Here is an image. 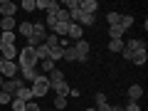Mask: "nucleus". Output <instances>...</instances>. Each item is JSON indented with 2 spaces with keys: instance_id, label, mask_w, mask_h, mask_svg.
Masks as SVG:
<instances>
[{
  "instance_id": "f257e3e1",
  "label": "nucleus",
  "mask_w": 148,
  "mask_h": 111,
  "mask_svg": "<svg viewBox=\"0 0 148 111\" xmlns=\"http://www.w3.org/2000/svg\"><path fill=\"white\" fill-rule=\"evenodd\" d=\"M47 27H45V22H32V35L27 37V47H37V45H42L45 40H47Z\"/></svg>"
},
{
  "instance_id": "f03ea898",
  "label": "nucleus",
  "mask_w": 148,
  "mask_h": 111,
  "mask_svg": "<svg viewBox=\"0 0 148 111\" xmlns=\"http://www.w3.org/2000/svg\"><path fill=\"white\" fill-rule=\"evenodd\" d=\"M17 67L25 69V67H37V54L32 47H22L17 52Z\"/></svg>"
},
{
  "instance_id": "7ed1b4c3",
  "label": "nucleus",
  "mask_w": 148,
  "mask_h": 111,
  "mask_svg": "<svg viewBox=\"0 0 148 111\" xmlns=\"http://www.w3.org/2000/svg\"><path fill=\"white\" fill-rule=\"evenodd\" d=\"M30 91H32V99H40V96H47V91H49V79H47V74H40V77H37V79L32 82Z\"/></svg>"
},
{
  "instance_id": "20e7f679",
  "label": "nucleus",
  "mask_w": 148,
  "mask_h": 111,
  "mask_svg": "<svg viewBox=\"0 0 148 111\" xmlns=\"http://www.w3.org/2000/svg\"><path fill=\"white\" fill-rule=\"evenodd\" d=\"M35 8L37 10H45L47 15H52V12L59 10V3L57 0H35Z\"/></svg>"
},
{
  "instance_id": "39448f33",
  "label": "nucleus",
  "mask_w": 148,
  "mask_h": 111,
  "mask_svg": "<svg viewBox=\"0 0 148 111\" xmlns=\"http://www.w3.org/2000/svg\"><path fill=\"white\" fill-rule=\"evenodd\" d=\"M17 72H20V67H17V62H5L3 59V69H0V74L5 77V79H15Z\"/></svg>"
},
{
  "instance_id": "423d86ee",
  "label": "nucleus",
  "mask_w": 148,
  "mask_h": 111,
  "mask_svg": "<svg viewBox=\"0 0 148 111\" xmlns=\"http://www.w3.org/2000/svg\"><path fill=\"white\" fill-rule=\"evenodd\" d=\"M67 40H74V42H79L84 40V27L77 25V22H69V30H67Z\"/></svg>"
},
{
  "instance_id": "0eeeda50",
  "label": "nucleus",
  "mask_w": 148,
  "mask_h": 111,
  "mask_svg": "<svg viewBox=\"0 0 148 111\" xmlns=\"http://www.w3.org/2000/svg\"><path fill=\"white\" fill-rule=\"evenodd\" d=\"M17 10H20V8H17L12 0H3V3H0V15L3 17H15Z\"/></svg>"
},
{
  "instance_id": "6e6552de",
  "label": "nucleus",
  "mask_w": 148,
  "mask_h": 111,
  "mask_svg": "<svg viewBox=\"0 0 148 111\" xmlns=\"http://www.w3.org/2000/svg\"><path fill=\"white\" fill-rule=\"evenodd\" d=\"M89 47H91V45L86 42V40H79V42H74V49H77V57H79V62H84V59L89 57Z\"/></svg>"
},
{
  "instance_id": "1a4fd4ad",
  "label": "nucleus",
  "mask_w": 148,
  "mask_h": 111,
  "mask_svg": "<svg viewBox=\"0 0 148 111\" xmlns=\"http://www.w3.org/2000/svg\"><path fill=\"white\" fill-rule=\"evenodd\" d=\"M79 10L86 12V15H96V10H99V3H96V0H79Z\"/></svg>"
},
{
  "instance_id": "9d476101",
  "label": "nucleus",
  "mask_w": 148,
  "mask_h": 111,
  "mask_svg": "<svg viewBox=\"0 0 148 111\" xmlns=\"http://www.w3.org/2000/svg\"><path fill=\"white\" fill-rule=\"evenodd\" d=\"M47 79H49V89H54V86H59V84H64V74L59 72L57 67H54L52 72L47 74Z\"/></svg>"
},
{
  "instance_id": "9b49d317",
  "label": "nucleus",
  "mask_w": 148,
  "mask_h": 111,
  "mask_svg": "<svg viewBox=\"0 0 148 111\" xmlns=\"http://www.w3.org/2000/svg\"><path fill=\"white\" fill-rule=\"evenodd\" d=\"M20 86H25V82L17 79V77H15V79H5V86H3V91H8V94L12 96L17 89H20Z\"/></svg>"
},
{
  "instance_id": "f8f14e48",
  "label": "nucleus",
  "mask_w": 148,
  "mask_h": 111,
  "mask_svg": "<svg viewBox=\"0 0 148 111\" xmlns=\"http://www.w3.org/2000/svg\"><path fill=\"white\" fill-rule=\"evenodd\" d=\"M17 52H20V49L15 47V45H5V47H3V59H5V62H15L17 59Z\"/></svg>"
},
{
  "instance_id": "ddd939ff",
  "label": "nucleus",
  "mask_w": 148,
  "mask_h": 111,
  "mask_svg": "<svg viewBox=\"0 0 148 111\" xmlns=\"http://www.w3.org/2000/svg\"><path fill=\"white\" fill-rule=\"evenodd\" d=\"M20 74H22V82H35L37 77H40V69L37 67H25V69H20Z\"/></svg>"
},
{
  "instance_id": "4468645a",
  "label": "nucleus",
  "mask_w": 148,
  "mask_h": 111,
  "mask_svg": "<svg viewBox=\"0 0 148 111\" xmlns=\"http://www.w3.org/2000/svg\"><path fill=\"white\" fill-rule=\"evenodd\" d=\"M12 99H20V101H32V91H30V86H20V89L12 94Z\"/></svg>"
},
{
  "instance_id": "2eb2a0df",
  "label": "nucleus",
  "mask_w": 148,
  "mask_h": 111,
  "mask_svg": "<svg viewBox=\"0 0 148 111\" xmlns=\"http://www.w3.org/2000/svg\"><path fill=\"white\" fill-rule=\"evenodd\" d=\"M15 32H17L20 37H25V40H27V37L32 35V22H20V25L15 27Z\"/></svg>"
},
{
  "instance_id": "dca6fc26",
  "label": "nucleus",
  "mask_w": 148,
  "mask_h": 111,
  "mask_svg": "<svg viewBox=\"0 0 148 111\" xmlns=\"http://www.w3.org/2000/svg\"><path fill=\"white\" fill-rule=\"evenodd\" d=\"M0 22H3V32H15V27H17L15 17H0Z\"/></svg>"
},
{
  "instance_id": "f3484780",
  "label": "nucleus",
  "mask_w": 148,
  "mask_h": 111,
  "mask_svg": "<svg viewBox=\"0 0 148 111\" xmlns=\"http://www.w3.org/2000/svg\"><path fill=\"white\" fill-rule=\"evenodd\" d=\"M123 47L131 49V52H141V49H146V42H143V40H128Z\"/></svg>"
},
{
  "instance_id": "a211bd4d",
  "label": "nucleus",
  "mask_w": 148,
  "mask_h": 111,
  "mask_svg": "<svg viewBox=\"0 0 148 111\" xmlns=\"http://www.w3.org/2000/svg\"><path fill=\"white\" fill-rule=\"evenodd\" d=\"M141 96H143V86H141V84L128 86V99H131V101H138Z\"/></svg>"
},
{
  "instance_id": "6ab92c4d",
  "label": "nucleus",
  "mask_w": 148,
  "mask_h": 111,
  "mask_svg": "<svg viewBox=\"0 0 148 111\" xmlns=\"http://www.w3.org/2000/svg\"><path fill=\"white\" fill-rule=\"evenodd\" d=\"M62 59H67V62H79V57H77V49H74V45H72V47H67V49H64Z\"/></svg>"
},
{
  "instance_id": "aec40b11",
  "label": "nucleus",
  "mask_w": 148,
  "mask_h": 111,
  "mask_svg": "<svg viewBox=\"0 0 148 111\" xmlns=\"http://www.w3.org/2000/svg\"><path fill=\"white\" fill-rule=\"evenodd\" d=\"M146 59H148L146 49H141V52H133V59H131V62H133V64H138V67H143V64H146Z\"/></svg>"
},
{
  "instance_id": "412c9836",
  "label": "nucleus",
  "mask_w": 148,
  "mask_h": 111,
  "mask_svg": "<svg viewBox=\"0 0 148 111\" xmlns=\"http://www.w3.org/2000/svg\"><path fill=\"white\" fill-rule=\"evenodd\" d=\"M62 54H64V49H62V47H52V49H47V59H52V62L62 59Z\"/></svg>"
},
{
  "instance_id": "4be33fe9",
  "label": "nucleus",
  "mask_w": 148,
  "mask_h": 111,
  "mask_svg": "<svg viewBox=\"0 0 148 111\" xmlns=\"http://www.w3.org/2000/svg\"><path fill=\"white\" fill-rule=\"evenodd\" d=\"M0 40H3V45H15L17 32H0Z\"/></svg>"
},
{
  "instance_id": "5701e85b",
  "label": "nucleus",
  "mask_w": 148,
  "mask_h": 111,
  "mask_svg": "<svg viewBox=\"0 0 148 111\" xmlns=\"http://www.w3.org/2000/svg\"><path fill=\"white\" fill-rule=\"evenodd\" d=\"M94 22H96V15H86V12H82V17H79V25L82 27H91V25H94Z\"/></svg>"
},
{
  "instance_id": "b1692460",
  "label": "nucleus",
  "mask_w": 148,
  "mask_h": 111,
  "mask_svg": "<svg viewBox=\"0 0 148 111\" xmlns=\"http://www.w3.org/2000/svg\"><path fill=\"white\" fill-rule=\"evenodd\" d=\"M109 37H111V40H123V30H121L119 25L109 27Z\"/></svg>"
},
{
  "instance_id": "393cba45",
  "label": "nucleus",
  "mask_w": 148,
  "mask_h": 111,
  "mask_svg": "<svg viewBox=\"0 0 148 111\" xmlns=\"http://www.w3.org/2000/svg\"><path fill=\"white\" fill-rule=\"evenodd\" d=\"M131 25H133V15H121V22H119V27H121V30L126 32Z\"/></svg>"
},
{
  "instance_id": "a878e982",
  "label": "nucleus",
  "mask_w": 148,
  "mask_h": 111,
  "mask_svg": "<svg viewBox=\"0 0 148 111\" xmlns=\"http://www.w3.org/2000/svg\"><path fill=\"white\" fill-rule=\"evenodd\" d=\"M123 49V40H109V52H121Z\"/></svg>"
},
{
  "instance_id": "bb28decb",
  "label": "nucleus",
  "mask_w": 148,
  "mask_h": 111,
  "mask_svg": "<svg viewBox=\"0 0 148 111\" xmlns=\"http://www.w3.org/2000/svg\"><path fill=\"white\" fill-rule=\"evenodd\" d=\"M32 49H35V54H37V62H40V59H47V47H45V42L37 45V47H32Z\"/></svg>"
},
{
  "instance_id": "cd10ccee",
  "label": "nucleus",
  "mask_w": 148,
  "mask_h": 111,
  "mask_svg": "<svg viewBox=\"0 0 148 111\" xmlns=\"http://www.w3.org/2000/svg\"><path fill=\"white\" fill-rule=\"evenodd\" d=\"M45 47H47V49L59 47V37H57V35H47V40H45Z\"/></svg>"
},
{
  "instance_id": "c85d7f7f",
  "label": "nucleus",
  "mask_w": 148,
  "mask_h": 111,
  "mask_svg": "<svg viewBox=\"0 0 148 111\" xmlns=\"http://www.w3.org/2000/svg\"><path fill=\"white\" fill-rule=\"evenodd\" d=\"M54 111H62L64 106H67V96H54Z\"/></svg>"
},
{
  "instance_id": "c756f323",
  "label": "nucleus",
  "mask_w": 148,
  "mask_h": 111,
  "mask_svg": "<svg viewBox=\"0 0 148 111\" xmlns=\"http://www.w3.org/2000/svg\"><path fill=\"white\" fill-rule=\"evenodd\" d=\"M54 17H57V22H69V12L64 10V8H59V10L54 12Z\"/></svg>"
},
{
  "instance_id": "7c9ffc66",
  "label": "nucleus",
  "mask_w": 148,
  "mask_h": 111,
  "mask_svg": "<svg viewBox=\"0 0 148 111\" xmlns=\"http://www.w3.org/2000/svg\"><path fill=\"white\" fill-rule=\"evenodd\" d=\"M17 8H22L25 12H32V10H37V8H35V0H22V3H20Z\"/></svg>"
},
{
  "instance_id": "2f4dec72",
  "label": "nucleus",
  "mask_w": 148,
  "mask_h": 111,
  "mask_svg": "<svg viewBox=\"0 0 148 111\" xmlns=\"http://www.w3.org/2000/svg\"><path fill=\"white\" fill-rule=\"evenodd\" d=\"M106 22H109L111 27L119 25V22H121V15H119V12H109V15H106Z\"/></svg>"
},
{
  "instance_id": "473e14b6",
  "label": "nucleus",
  "mask_w": 148,
  "mask_h": 111,
  "mask_svg": "<svg viewBox=\"0 0 148 111\" xmlns=\"http://www.w3.org/2000/svg\"><path fill=\"white\" fill-rule=\"evenodd\" d=\"M10 106H12V111H25V101H20V99H12Z\"/></svg>"
},
{
  "instance_id": "72a5a7b5",
  "label": "nucleus",
  "mask_w": 148,
  "mask_h": 111,
  "mask_svg": "<svg viewBox=\"0 0 148 111\" xmlns=\"http://www.w3.org/2000/svg\"><path fill=\"white\" fill-rule=\"evenodd\" d=\"M94 101H96V109H104V106H106V96L104 94H96Z\"/></svg>"
},
{
  "instance_id": "f704fd0d",
  "label": "nucleus",
  "mask_w": 148,
  "mask_h": 111,
  "mask_svg": "<svg viewBox=\"0 0 148 111\" xmlns=\"http://www.w3.org/2000/svg\"><path fill=\"white\" fill-rule=\"evenodd\" d=\"M42 69H45V74H49L54 69V62H52V59H42Z\"/></svg>"
},
{
  "instance_id": "c9c22d12",
  "label": "nucleus",
  "mask_w": 148,
  "mask_h": 111,
  "mask_svg": "<svg viewBox=\"0 0 148 111\" xmlns=\"http://www.w3.org/2000/svg\"><path fill=\"white\" fill-rule=\"evenodd\" d=\"M25 111H42V109H40V104H37L35 99H32V101H27V104H25Z\"/></svg>"
},
{
  "instance_id": "e433bc0d",
  "label": "nucleus",
  "mask_w": 148,
  "mask_h": 111,
  "mask_svg": "<svg viewBox=\"0 0 148 111\" xmlns=\"http://www.w3.org/2000/svg\"><path fill=\"white\" fill-rule=\"evenodd\" d=\"M77 8H79V0H67V3H64V10H77Z\"/></svg>"
},
{
  "instance_id": "4c0bfd02",
  "label": "nucleus",
  "mask_w": 148,
  "mask_h": 111,
  "mask_svg": "<svg viewBox=\"0 0 148 111\" xmlns=\"http://www.w3.org/2000/svg\"><path fill=\"white\" fill-rule=\"evenodd\" d=\"M123 111H141V106H138V101H128V104L123 106Z\"/></svg>"
},
{
  "instance_id": "58836bf2",
  "label": "nucleus",
  "mask_w": 148,
  "mask_h": 111,
  "mask_svg": "<svg viewBox=\"0 0 148 111\" xmlns=\"http://www.w3.org/2000/svg\"><path fill=\"white\" fill-rule=\"evenodd\" d=\"M10 101H12V96L8 91H0V104H10Z\"/></svg>"
},
{
  "instance_id": "ea45409f",
  "label": "nucleus",
  "mask_w": 148,
  "mask_h": 111,
  "mask_svg": "<svg viewBox=\"0 0 148 111\" xmlns=\"http://www.w3.org/2000/svg\"><path fill=\"white\" fill-rule=\"evenodd\" d=\"M59 47H62V49L72 47V40H67V37H59Z\"/></svg>"
},
{
  "instance_id": "a19ab883",
  "label": "nucleus",
  "mask_w": 148,
  "mask_h": 111,
  "mask_svg": "<svg viewBox=\"0 0 148 111\" xmlns=\"http://www.w3.org/2000/svg\"><path fill=\"white\" fill-rule=\"evenodd\" d=\"M121 52H123V59H128V62H131V59H133V52H131V49H126V47H123Z\"/></svg>"
},
{
  "instance_id": "79ce46f5",
  "label": "nucleus",
  "mask_w": 148,
  "mask_h": 111,
  "mask_svg": "<svg viewBox=\"0 0 148 111\" xmlns=\"http://www.w3.org/2000/svg\"><path fill=\"white\" fill-rule=\"evenodd\" d=\"M3 86H5V77L0 74V91H3Z\"/></svg>"
},
{
  "instance_id": "37998d69",
  "label": "nucleus",
  "mask_w": 148,
  "mask_h": 111,
  "mask_svg": "<svg viewBox=\"0 0 148 111\" xmlns=\"http://www.w3.org/2000/svg\"><path fill=\"white\" fill-rule=\"evenodd\" d=\"M84 111H96V109H84Z\"/></svg>"
},
{
  "instance_id": "c03bdc74",
  "label": "nucleus",
  "mask_w": 148,
  "mask_h": 111,
  "mask_svg": "<svg viewBox=\"0 0 148 111\" xmlns=\"http://www.w3.org/2000/svg\"><path fill=\"white\" fill-rule=\"evenodd\" d=\"M0 32H3V22H0Z\"/></svg>"
},
{
  "instance_id": "a18cd8bd",
  "label": "nucleus",
  "mask_w": 148,
  "mask_h": 111,
  "mask_svg": "<svg viewBox=\"0 0 148 111\" xmlns=\"http://www.w3.org/2000/svg\"><path fill=\"white\" fill-rule=\"evenodd\" d=\"M52 111H54V109H52Z\"/></svg>"
}]
</instances>
